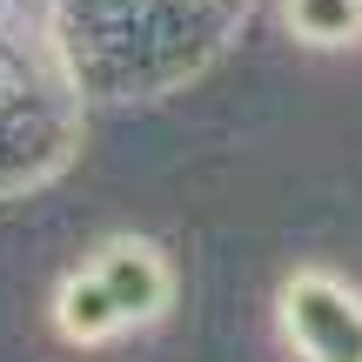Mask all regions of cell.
I'll return each instance as SVG.
<instances>
[{
  "instance_id": "obj_2",
  "label": "cell",
  "mask_w": 362,
  "mask_h": 362,
  "mask_svg": "<svg viewBox=\"0 0 362 362\" xmlns=\"http://www.w3.org/2000/svg\"><path fill=\"white\" fill-rule=\"evenodd\" d=\"M88 269H94V282L107 288V302L121 309V322L161 315V302H168V288H175L168 282V262H161L148 242H107Z\"/></svg>"
},
{
  "instance_id": "obj_3",
  "label": "cell",
  "mask_w": 362,
  "mask_h": 362,
  "mask_svg": "<svg viewBox=\"0 0 362 362\" xmlns=\"http://www.w3.org/2000/svg\"><path fill=\"white\" fill-rule=\"evenodd\" d=\"M54 322H61V336L67 342H107V336H121V309L107 302V288L94 282V269H81L74 282L61 288V302H54Z\"/></svg>"
},
{
  "instance_id": "obj_1",
  "label": "cell",
  "mask_w": 362,
  "mask_h": 362,
  "mask_svg": "<svg viewBox=\"0 0 362 362\" xmlns=\"http://www.w3.org/2000/svg\"><path fill=\"white\" fill-rule=\"evenodd\" d=\"M282 322L302 362H362V302L336 275H296L282 288Z\"/></svg>"
},
{
  "instance_id": "obj_4",
  "label": "cell",
  "mask_w": 362,
  "mask_h": 362,
  "mask_svg": "<svg viewBox=\"0 0 362 362\" xmlns=\"http://www.w3.org/2000/svg\"><path fill=\"white\" fill-rule=\"evenodd\" d=\"M288 27L302 40H349L362 27V0H288Z\"/></svg>"
}]
</instances>
